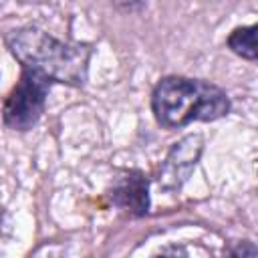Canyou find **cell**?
<instances>
[{"label":"cell","instance_id":"1","mask_svg":"<svg viewBox=\"0 0 258 258\" xmlns=\"http://www.w3.org/2000/svg\"><path fill=\"white\" fill-rule=\"evenodd\" d=\"M4 42L22 69L38 73L50 83L83 87L87 81L91 58L89 44L58 40L36 26L10 30Z\"/></svg>","mask_w":258,"mask_h":258},{"label":"cell","instance_id":"2","mask_svg":"<svg viewBox=\"0 0 258 258\" xmlns=\"http://www.w3.org/2000/svg\"><path fill=\"white\" fill-rule=\"evenodd\" d=\"M151 111L161 127L175 129L191 121L222 119L230 111V99L208 81L169 75L153 87Z\"/></svg>","mask_w":258,"mask_h":258},{"label":"cell","instance_id":"3","mask_svg":"<svg viewBox=\"0 0 258 258\" xmlns=\"http://www.w3.org/2000/svg\"><path fill=\"white\" fill-rule=\"evenodd\" d=\"M50 81L38 73L22 69L20 81L10 91L2 107V119L6 127L14 131H28L32 129L40 115L44 113L46 95L50 91Z\"/></svg>","mask_w":258,"mask_h":258},{"label":"cell","instance_id":"4","mask_svg":"<svg viewBox=\"0 0 258 258\" xmlns=\"http://www.w3.org/2000/svg\"><path fill=\"white\" fill-rule=\"evenodd\" d=\"M204 149L202 135H187L179 139L159 169V185L165 189H179L194 171Z\"/></svg>","mask_w":258,"mask_h":258},{"label":"cell","instance_id":"5","mask_svg":"<svg viewBox=\"0 0 258 258\" xmlns=\"http://www.w3.org/2000/svg\"><path fill=\"white\" fill-rule=\"evenodd\" d=\"M109 198L127 216L141 218L149 212V181L141 171H125L113 181Z\"/></svg>","mask_w":258,"mask_h":258},{"label":"cell","instance_id":"6","mask_svg":"<svg viewBox=\"0 0 258 258\" xmlns=\"http://www.w3.org/2000/svg\"><path fill=\"white\" fill-rule=\"evenodd\" d=\"M256 30L258 26L256 24H250V26H240V28H234L228 36V48L246 58V60H256L258 56V48H256Z\"/></svg>","mask_w":258,"mask_h":258},{"label":"cell","instance_id":"7","mask_svg":"<svg viewBox=\"0 0 258 258\" xmlns=\"http://www.w3.org/2000/svg\"><path fill=\"white\" fill-rule=\"evenodd\" d=\"M230 254L232 256H256L258 250H256V246L252 242H240L236 248L230 250Z\"/></svg>","mask_w":258,"mask_h":258}]
</instances>
